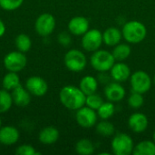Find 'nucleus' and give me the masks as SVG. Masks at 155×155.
Wrapping results in <instances>:
<instances>
[{"label":"nucleus","instance_id":"obj_1","mask_svg":"<svg viewBox=\"0 0 155 155\" xmlns=\"http://www.w3.org/2000/svg\"><path fill=\"white\" fill-rule=\"evenodd\" d=\"M59 99L61 104L65 108L76 111L85 105L86 95L79 87L74 85H65L60 90Z\"/></svg>","mask_w":155,"mask_h":155},{"label":"nucleus","instance_id":"obj_2","mask_svg":"<svg viewBox=\"0 0 155 155\" xmlns=\"http://www.w3.org/2000/svg\"><path fill=\"white\" fill-rule=\"evenodd\" d=\"M123 37L131 44H138L144 40L147 35L146 26L139 21H129L124 24L122 30Z\"/></svg>","mask_w":155,"mask_h":155},{"label":"nucleus","instance_id":"obj_3","mask_svg":"<svg viewBox=\"0 0 155 155\" xmlns=\"http://www.w3.org/2000/svg\"><path fill=\"white\" fill-rule=\"evenodd\" d=\"M90 62L92 67L94 70L100 73H104L111 70V68L115 63V60L114 58L113 54L109 51L98 49L94 51L92 54Z\"/></svg>","mask_w":155,"mask_h":155},{"label":"nucleus","instance_id":"obj_4","mask_svg":"<svg viewBox=\"0 0 155 155\" xmlns=\"http://www.w3.org/2000/svg\"><path fill=\"white\" fill-rule=\"evenodd\" d=\"M64 63L69 71L78 73L85 68L87 59L82 51L78 49H71L64 54Z\"/></svg>","mask_w":155,"mask_h":155},{"label":"nucleus","instance_id":"obj_5","mask_svg":"<svg viewBox=\"0 0 155 155\" xmlns=\"http://www.w3.org/2000/svg\"><path fill=\"white\" fill-rule=\"evenodd\" d=\"M113 153L115 155H130L134 152V141L124 133L117 134L111 143Z\"/></svg>","mask_w":155,"mask_h":155},{"label":"nucleus","instance_id":"obj_6","mask_svg":"<svg viewBox=\"0 0 155 155\" xmlns=\"http://www.w3.org/2000/svg\"><path fill=\"white\" fill-rule=\"evenodd\" d=\"M3 64L8 72L18 73L22 71L27 64V58L25 53L20 51H12L6 54L4 57Z\"/></svg>","mask_w":155,"mask_h":155},{"label":"nucleus","instance_id":"obj_7","mask_svg":"<svg viewBox=\"0 0 155 155\" xmlns=\"http://www.w3.org/2000/svg\"><path fill=\"white\" fill-rule=\"evenodd\" d=\"M130 84L133 92L139 94L147 93L152 86V79L144 71H136L130 76Z\"/></svg>","mask_w":155,"mask_h":155},{"label":"nucleus","instance_id":"obj_8","mask_svg":"<svg viewBox=\"0 0 155 155\" xmlns=\"http://www.w3.org/2000/svg\"><path fill=\"white\" fill-rule=\"evenodd\" d=\"M56 21L49 13L41 14L35 22V30L40 36H48L55 29Z\"/></svg>","mask_w":155,"mask_h":155},{"label":"nucleus","instance_id":"obj_9","mask_svg":"<svg viewBox=\"0 0 155 155\" xmlns=\"http://www.w3.org/2000/svg\"><path fill=\"white\" fill-rule=\"evenodd\" d=\"M82 46L87 52H94L98 50L103 42V34L98 29H89L85 34L83 35Z\"/></svg>","mask_w":155,"mask_h":155},{"label":"nucleus","instance_id":"obj_10","mask_svg":"<svg viewBox=\"0 0 155 155\" xmlns=\"http://www.w3.org/2000/svg\"><path fill=\"white\" fill-rule=\"evenodd\" d=\"M75 120L81 127L86 129L92 128L96 124L97 114L95 110L88 106H83L78 110H76Z\"/></svg>","mask_w":155,"mask_h":155},{"label":"nucleus","instance_id":"obj_11","mask_svg":"<svg viewBox=\"0 0 155 155\" xmlns=\"http://www.w3.org/2000/svg\"><path fill=\"white\" fill-rule=\"evenodd\" d=\"M27 91L31 94V95L36 97L44 96L48 91V84L47 82L40 76H31L25 82V86Z\"/></svg>","mask_w":155,"mask_h":155},{"label":"nucleus","instance_id":"obj_12","mask_svg":"<svg viewBox=\"0 0 155 155\" xmlns=\"http://www.w3.org/2000/svg\"><path fill=\"white\" fill-rule=\"evenodd\" d=\"M104 95L110 102H120L125 96V90L119 82L108 83L104 88Z\"/></svg>","mask_w":155,"mask_h":155},{"label":"nucleus","instance_id":"obj_13","mask_svg":"<svg viewBox=\"0 0 155 155\" xmlns=\"http://www.w3.org/2000/svg\"><path fill=\"white\" fill-rule=\"evenodd\" d=\"M20 138L19 131L12 126L5 125L0 128V143L4 145H14L15 144Z\"/></svg>","mask_w":155,"mask_h":155},{"label":"nucleus","instance_id":"obj_14","mask_svg":"<svg viewBox=\"0 0 155 155\" xmlns=\"http://www.w3.org/2000/svg\"><path fill=\"white\" fill-rule=\"evenodd\" d=\"M148 124L149 121L147 116L142 113H134L128 119L129 128L136 134L144 132L147 129Z\"/></svg>","mask_w":155,"mask_h":155},{"label":"nucleus","instance_id":"obj_15","mask_svg":"<svg viewBox=\"0 0 155 155\" xmlns=\"http://www.w3.org/2000/svg\"><path fill=\"white\" fill-rule=\"evenodd\" d=\"M68 30L72 35H83L89 30V21L84 16H74L68 23Z\"/></svg>","mask_w":155,"mask_h":155},{"label":"nucleus","instance_id":"obj_16","mask_svg":"<svg viewBox=\"0 0 155 155\" xmlns=\"http://www.w3.org/2000/svg\"><path fill=\"white\" fill-rule=\"evenodd\" d=\"M13 103L19 107H25L31 102V94L21 84L11 91Z\"/></svg>","mask_w":155,"mask_h":155},{"label":"nucleus","instance_id":"obj_17","mask_svg":"<svg viewBox=\"0 0 155 155\" xmlns=\"http://www.w3.org/2000/svg\"><path fill=\"white\" fill-rule=\"evenodd\" d=\"M110 71H111L112 78L115 82H119V83L128 80L132 74L130 67L123 62H118L116 64L114 63V64L113 65Z\"/></svg>","mask_w":155,"mask_h":155},{"label":"nucleus","instance_id":"obj_18","mask_svg":"<svg viewBox=\"0 0 155 155\" xmlns=\"http://www.w3.org/2000/svg\"><path fill=\"white\" fill-rule=\"evenodd\" d=\"M59 139V131L54 126H47L42 129L38 134V140L41 143L50 145L55 143Z\"/></svg>","mask_w":155,"mask_h":155},{"label":"nucleus","instance_id":"obj_19","mask_svg":"<svg viewBox=\"0 0 155 155\" xmlns=\"http://www.w3.org/2000/svg\"><path fill=\"white\" fill-rule=\"evenodd\" d=\"M122 37V31L116 27H109L103 33V42L108 46H115L120 44Z\"/></svg>","mask_w":155,"mask_h":155},{"label":"nucleus","instance_id":"obj_20","mask_svg":"<svg viewBox=\"0 0 155 155\" xmlns=\"http://www.w3.org/2000/svg\"><path fill=\"white\" fill-rule=\"evenodd\" d=\"M98 87V81L92 75H85L83 77L79 84V88L85 95L94 94Z\"/></svg>","mask_w":155,"mask_h":155},{"label":"nucleus","instance_id":"obj_21","mask_svg":"<svg viewBox=\"0 0 155 155\" xmlns=\"http://www.w3.org/2000/svg\"><path fill=\"white\" fill-rule=\"evenodd\" d=\"M133 153L134 155H155V143L148 140L140 142L134 148Z\"/></svg>","mask_w":155,"mask_h":155},{"label":"nucleus","instance_id":"obj_22","mask_svg":"<svg viewBox=\"0 0 155 155\" xmlns=\"http://www.w3.org/2000/svg\"><path fill=\"white\" fill-rule=\"evenodd\" d=\"M20 77L15 72H8L5 74L2 80V85L3 89H5L7 91H12L18 85H20Z\"/></svg>","mask_w":155,"mask_h":155},{"label":"nucleus","instance_id":"obj_23","mask_svg":"<svg viewBox=\"0 0 155 155\" xmlns=\"http://www.w3.org/2000/svg\"><path fill=\"white\" fill-rule=\"evenodd\" d=\"M131 53H132V49L129 45L118 44L114 46L112 54L115 61L123 62L130 56Z\"/></svg>","mask_w":155,"mask_h":155},{"label":"nucleus","instance_id":"obj_24","mask_svg":"<svg viewBox=\"0 0 155 155\" xmlns=\"http://www.w3.org/2000/svg\"><path fill=\"white\" fill-rule=\"evenodd\" d=\"M75 152L80 155H91L94 152V145L91 140L84 138L76 143Z\"/></svg>","mask_w":155,"mask_h":155},{"label":"nucleus","instance_id":"obj_25","mask_svg":"<svg viewBox=\"0 0 155 155\" xmlns=\"http://www.w3.org/2000/svg\"><path fill=\"white\" fill-rule=\"evenodd\" d=\"M15 45L18 51L27 53L32 47V41L30 36L25 34H19L15 39Z\"/></svg>","mask_w":155,"mask_h":155},{"label":"nucleus","instance_id":"obj_26","mask_svg":"<svg viewBox=\"0 0 155 155\" xmlns=\"http://www.w3.org/2000/svg\"><path fill=\"white\" fill-rule=\"evenodd\" d=\"M13 104L14 103L11 93L5 89L0 90V114L8 112Z\"/></svg>","mask_w":155,"mask_h":155},{"label":"nucleus","instance_id":"obj_27","mask_svg":"<svg viewBox=\"0 0 155 155\" xmlns=\"http://www.w3.org/2000/svg\"><path fill=\"white\" fill-rule=\"evenodd\" d=\"M96 132L99 135L104 137H109L114 134V125L107 120H103L96 124Z\"/></svg>","mask_w":155,"mask_h":155},{"label":"nucleus","instance_id":"obj_28","mask_svg":"<svg viewBox=\"0 0 155 155\" xmlns=\"http://www.w3.org/2000/svg\"><path fill=\"white\" fill-rule=\"evenodd\" d=\"M115 112V107L113 102H106L103 103V104L97 109V115L102 120H108L111 118Z\"/></svg>","mask_w":155,"mask_h":155},{"label":"nucleus","instance_id":"obj_29","mask_svg":"<svg viewBox=\"0 0 155 155\" xmlns=\"http://www.w3.org/2000/svg\"><path fill=\"white\" fill-rule=\"evenodd\" d=\"M104 103L103 98L101 97V95L97 94H92L89 95H86V99H85V105L94 109V110H97Z\"/></svg>","mask_w":155,"mask_h":155},{"label":"nucleus","instance_id":"obj_30","mask_svg":"<svg viewBox=\"0 0 155 155\" xmlns=\"http://www.w3.org/2000/svg\"><path fill=\"white\" fill-rule=\"evenodd\" d=\"M144 104V99L142 94L133 92V94L128 98V104L133 109H138L142 107Z\"/></svg>","mask_w":155,"mask_h":155},{"label":"nucleus","instance_id":"obj_31","mask_svg":"<svg viewBox=\"0 0 155 155\" xmlns=\"http://www.w3.org/2000/svg\"><path fill=\"white\" fill-rule=\"evenodd\" d=\"M25 0H0V7L5 11H15L18 9Z\"/></svg>","mask_w":155,"mask_h":155},{"label":"nucleus","instance_id":"obj_32","mask_svg":"<svg viewBox=\"0 0 155 155\" xmlns=\"http://www.w3.org/2000/svg\"><path fill=\"white\" fill-rule=\"evenodd\" d=\"M15 153L17 155H36L41 154L37 153L35 149L30 144H22L15 149Z\"/></svg>","mask_w":155,"mask_h":155},{"label":"nucleus","instance_id":"obj_33","mask_svg":"<svg viewBox=\"0 0 155 155\" xmlns=\"http://www.w3.org/2000/svg\"><path fill=\"white\" fill-rule=\"evenodd\" d=\"M58 42L63 46H68L72 43V38H71L70 35L67 34L66 32H62L58 35Z\"/></svg>","mask_w":155,"mask_h":155},{"label":"nucleus","instance_id":"obj_34","mask_svg":"<svg viewBox=\"0 0 155 155\" xmlns=\"http://www.w3.org/2000/svg\"><path fill=\"white\" fill-rule=\"evenodd\" d=\"M5 31H6L5 25V23L0 19V37H2V36L5 34Z\"/></svg>","mask_w":155,"mask_h":155},{"label":"nucleus","instance_id":"obj_35","mask_svg":"<svg viewBox=\"0 0 155 155\" xmlns=\"http://www.w3.org/2000/svg\"><path fill=\"white\" fill-rule=\"evenodd\" d=\"M153 142L155 143V131L154 133H153Z\"/></svg>","mask_w":155,"mask_h":155},{"label":"nucleus","instance_id":"obj_36","mask_svg":"<svg viewBox=\"0 0 155 155\" xmlns=\"http://www.w3.org/2000/svg\"><path fill=\"white\" fill-rule=\"evenodd\" d=\"M2 127V121H1V117H0V128Z\"/></svg>","mask_w":155,"mask_h":155},{"label":"nucleus","instance_id":"obj_37","mask_svg":"<svg viewBox=\"0 0 155 155\" xmlns=\"http://www.w3.org/2000/svg\"><path fill=\"white\" fill-rule=\"evenodd\" d=\"M153 81H154V84H155V75H154V78H153Z\"/></svg>","mask_w":155,"mask_h":155},{"label":"nucleus","instance_id":"obj_38","mask_svg":"<svg viewBox=\"0 0 155 155\" xmlns=\"http://www.w3.org/2000/svg\"><path fill=\"white\" fill-rule=\"evenodd\" d=\"M0 144H1V143H0Z\"/></svg>","mask_w":155,"mask_h":155}]
</instances>
